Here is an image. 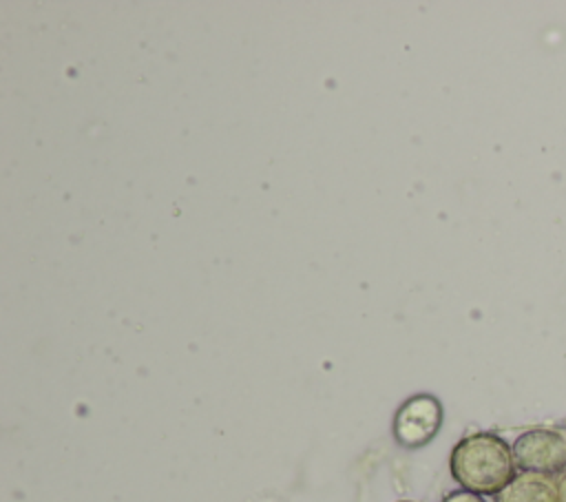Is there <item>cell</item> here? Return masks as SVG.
Segmentation results:
<instances>
[{
  "label": "cell",
  "mask_w": 566,
  "mask_h": 502,
  "mask_svg": "<svg viewBox=\"0 0 566 502\" xmlns=\"http://www.w3.org/2000/svg\"><path fill=\"white\" fill-rule=\"evenodd\" d=\"M449 469L464 491L497 495L515 478L513 447L489 431L469 433L453 447Z\"/></svg>",
  "instance_id": "obj_1"
},
{
  "label": "cell",
  "mask_w": 566,
  "mask_h": 502,
  "mask_svg": "<svg viewBox=\"0 0 566 502\" xmlns=\"http://www.w3.org/2000/svg\"><path fill=\"white\" fill-rule=\"evenodd\" d=\"M442 407L429 394L411 396L394 416V436L402 447L416 449L427 445L440 429Z\"/></svg>",
  "instance_id": "obj_2"
},
{
  "label": "cell",
  "mask_w": 566,
  "mask_h": 502,
  "mask_svg": "<svg viewBox=\"0 0 566 502\" xmlns=\"http://www.w3.org/2000/svg\"><path fill=\"white\" fill-rule=\"evenodd\" d=\"M515 467L520 471L557 475L566 469V445L548 429H531L513 445Z\"/></svg>",
  "instance_id": "obj_3"
},
{
  "label": "cell",
  "mask_w": 566,
  "mask_h": 502,
  "mask_svg": "<svg viewBox=\"0 0 566 502\" xmlns=\"http://www.w3.org/2000/svg\"><path fill=\"white\" fill-rule=\"evenodd\" d=\"M495 502H557V487L553 475L520 471L495 495Z\"/></svg>",
  "instance_id": "obj_4"
},
{
  "label": "cell",
  "mask_w": 566,
  "mask_h": 502,
  "mask_svg": "<svg viewBox=\"0 0 566 502\" xmlns=\"http://www.w3.org/2000/svg\"><path fill=\"white\" fill-rule=\"evenodd\" d=\"M442 502H484L482 500V495H478V493H471V491H453V493H449Z\"/></svg>",
  "instance_id": "obj_5"
},
{
  "label": "cell",
  "mask_w": 566,
  "mask_h": 502,
  "mask_svg": "<svg viewBox=\"0 0 566 502\" xmlns=\"http://www.w3.org/2000/svg\"><path fill=\"white\" fill-rule=\"evenodd\" d=\"M555 487H557V502H566V469L555 478Z\"/></svg>",
  "instance_id": "obj_6"
},
{
  "label": "cell",
  "mask_w": 566,
  "mask_h": 502,
  "mask_svg": "<svg viewBox=\"0 0 566 502\" xmlns=\"http://www.w3.org/2000/svg\"><path fill=\"white\" fill-rule=\"evenodd\" d=\"M398 502H413V500H398Z\"/></svg>",
  "instance_id": "obj_7"
}]
</instances>
